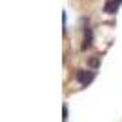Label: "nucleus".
Segmentation results:
<instances>
[{
    "label": "nucleus",
    "mask_w": 122,
    "mask_h": 122,
    "mask_svg": "<svg viewBox=\"0 0 122 122\" xmlns=\"http://www.w3.org/2000/svg\"><path fill=\"white\" fill-rule=\"evenodd\" d=\"M62 117H64V120L67 118V106L64 104V111H62Z\"/></svg>",
    "instance_id": "20e7f679"
},
{
    "label": "nucleus",
    "mask_w": 122,
    "mask_h": 122,
    "mask_svg": "<svg viewBox=\"0 0 122 122\" xmlns=\"http://www.w3.org/2000/svg\"><path fill=\"white\" fill-rule=\"evenodd\" d=\"M91 78H93V73H89V71H78L76 73V80L80 82L82 86H87L91 82Z\"/></svg>",
    "instance_id": "f257e3e1"
},
{
    "label": "nucleus",
    "mask_w": 122,
    "mask_h": 122,
    "mask_svg": "<svg viewBox=\"0 0 122 122\" xmlns=\"http://www.w3.org/2000/svg\"><path fill=\"white\" fill-rule=\"evenodd\" d=\"M117 2H118V4H122V0H117Z\"/></svg>",
    "instance_id": "39448f33"
},
{
    "label": "nucleus",
    "mask_w": 122,
    "mask_h": 122,
    "mask_svg": "<svg viewBox=\"0 0 122 122\" xmlns=\"http://www.w3.org/2000/svg\"><path fill=\"white\" fill-rule=\"evenodd\" d=\"M89 66L97 69V67H98V58H91V60H89Z\"/></svg>",
    "instance_id": "7ed1b4c3"
},
{
    "label": "nucleus",
    "mask_w": 122,
    "mask_h": 122,
    "mask_svg": "<svg viewBox=\"0 0 122 122\" xmlns=\"http://www.w3.org/2000/svg\"><path fill=\"white\" fill-rule=\"evenodd\" d=\"M118 5H120V4H118L117 0H107L104 11H106V13H109V15H115V13L118 11Z\"/></svg>",
    "instance_id": "f03ea898"
}]
</instances>
